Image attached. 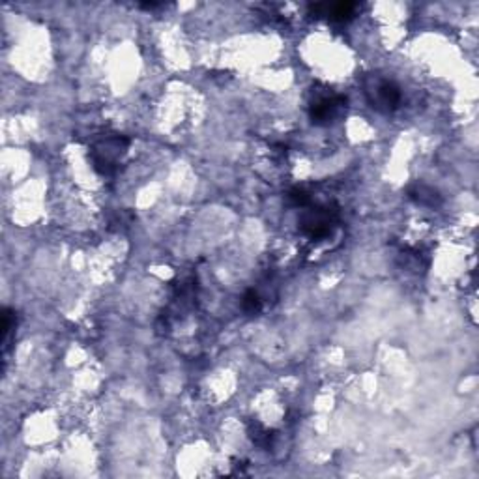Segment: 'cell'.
I'll use <instances>...</instances> for the list:
<instances>
[{"label":"cell","instance_id":"cell-1","mask_svg":"<svg viewBox=\"0 0 479 479\" xmlns=\"http://www.w3.org/2000/svg\"><path fill=\"white\" fill-rule=\"evenodd\" d=\"M129 139L124 135H107L98 139L88 150V160L94 170L101 176H113L120 167V161L128 154Z\"/></svg>","mask_w":479,"mask_h":479},{"label":"cell","instance_id":"cell-2","mask_svg":"<svg viewBox=\"0 0 479 479\" xmlns=\"http://www.w3.org/2000/svg\"><path fill=\"white\" fill-rule=\"evenodd\" d=\"M339 223V210L335 204L326 207H307L302 210L298 217L299 232L313 242H320L331 236L334 229Z\"/></svg>","mask_w":479,"mask_h":479},{"label":"cell","instance_id":"cell-3","mask_svg":"<svg viewBox=\"0 0 479 479\" xmlns=\"http://www.w3.org/2000/svg\"><path fill=\"white\" fill-rule=\"evenodd\" d=\"M365 96L375 111L382 114H390L399 109L402 101L401 87L392 79L380 77V75H369L365 79Z\"/></svg>","mask_w":479,"mask_h":479},{"label":"cell","instance_id":"cell-4","mask_svg":"<svg viewBox=\"0 0 479 479\" xmlns=\"http://www.w3.org/2000/svg\"><path fill=\"white\" fill-rule=\"evenodd\" d=\"M346 96L324 94L314 98L309 105V119L314 126H330L346 113Z\"/></svg>","mask_w":479,"mask_h":479},{"label":"cell","instance_id":"cell-5","mask_svg":"<svg viewBox=\"0 0 479 479\" xmlns=\"http://www.w3.org/2000/svg\"><path fill=\"white\" fill-rule=\"evenodd\" d=\"M358 4L354 2H339V4H309L311 16H328L331 21L348 23L356 17Z\"/></svg>","mask_w":479,"mask_h":479},{"label":"cell","instance_id":"cell-6","mask_svg":"<svg viewBox=\"0 0 479 479\" xmlns=\"http://www.w3.org/2000/svg\"><path fill=\"white\" fill-rule=\"evenodd\" d=\"M407 195L410 201H414L419 207L436 208L442 204V195L427 184H414L407 189Z\"/></svg>","mask_w":479,"mask_h":479},{"label":"cell","instance_id":"cell-7","mask_svg":"<svg viewBox=\"0 0 479 479\" xmlns=\"http://www.w3.org/2000/svg\"><path fill=\"white\" fill-rule=\"evenodd\" d=\"M248 433H249V438H251V442L263 449L272 448L273 440H275V431H270V429H266L263 423H258V422L249 423Z\"/></svg>","mask_w":479,"mask_h":479},{"label":"cell","instance_id":"cell-8","mask_svg":"<svg viewBox=\"0 0 479 479\" xmlns=\"http://www.w3.org/2000/svg\"><path fill=\"white\" fill-rule=\"evenodd\" d=\"M16 328H17L16 311L10 309V307H4V309H2V356H6L8 351H10V339L11 334L16 331Z\"/></svg>","mask_w":479,"mask_h":479},{"label":"cell","instance_id":"cell-9","mask_svg":"<svg viewBox=\"0 0 479 479\" xmlns=\"http://www.w3.org/2000/svg\"><path fill=\"white\" fill-rule=\"evenodd\" d=\"M287 204L292 208H307L313 204V197L305 187H292V189L287 193Z\"/></svg>","mask_w":479,"mask_h":479},{"label":"cell","instance_id":"cell-10","mask_svg":"<svg viewBox=\"0 0 479 479\" xmlns=\"http://www.w3.org/2000/svg\"><path fill=\"white\" fill-rule=\"evenodd\" d=\"M242 311L246 314H249V316H255V314H258L260 311H263V298H260V294L257 292L255 289L248 290V292L243 294L242 296Z\"/></svg>","mask_w":479,"mask_h":479},{"label":"cell","instance_id":"cell-11","mask_svg":"<svg viewBox=\"0 0 479 479\" xmlns=\"http://www.w3.org/2000/svg\"><path fill=\"white\" fill-rule=\"evenodd\" d=\"M161 4L158 2H146V4H141V8H145V10H155V8H160Z\"/></svg>","mask_w":479,"mask_h":479}]
</instances>
